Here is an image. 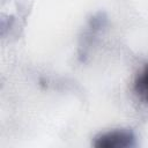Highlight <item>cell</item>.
Returning <instances> with one entry per match:
<instances>
[{
	"instance_id": "obj_1",
	"label": "cell",
	"mask_w": 148,
	"mask_h": 148,
	"mask_svg": "<svg viewBox=\"0 0 148 148\" xmlns=\"http://www.w3.org/2000/svg\"><path fill=\"white\" fill-rule=\"evenodd\" d=\"M96 148H131L135 147V135L132 131L116 130L98 135L94 141Z\"/></svg>"
},
{
	"instance_id": "obj_2",
	"label": "cell",
	"mask_w": 148,
	"mask_h": 148,
	"mask_svg": "<svg viewBox=\"0 0 148 148\" xmlns=\"http://www.w3.org/2000/svg\"><path fill=\"white\" fill-rule=\"evenodd\" d=\"M135 91L141 99L148 104V66L138 76L135 81Z\"/></svg>"
}]
</instances>
